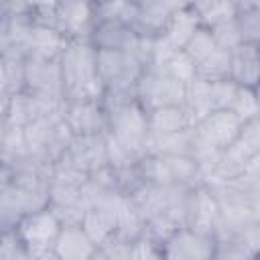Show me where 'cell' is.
Segmentation results:
<instances>
[{"label": "cell", "instance_id": "cell-28", "mask_svg": "<svg viewBox=\"0 0 260 260\" xmlns=\"http://www.w3.org/2000/svg\"><path fill=\"white\" fill-rule=\"evenodd\" d=\"M0 260H28L26 246L16 228H6L0 232Z\"/></svg>", "mask_w": 260, "mask_h": 260}, {"label": "cell", "instance_id": "cell-26", "mask_svg": "<svg viewBox=\"0 0 260 260\" xmlns=\"http://www.w3.org/2000/svg\"><path fill=\"white\" fill-rule=\"evenodd\" d=\"M242 43L258 45L260 43V8L256 10H238L234 16Z\"/></svg>", "mask_w": 260, "mask_h": 260}, {"label": "cell", "instance_id": "cell-40", "mask_svg": "<svg viewBox=\"0 0 260 260\" xmlns=\"http://www.w3.org/2000/svg\"><path fill=\"white\" fill-rule=\"evenodd\" d=\"M2 4H10V2H18V0H0Z\"/></svg>", "mask_w": 260, "mask_h": 260}, {"label": "cell", "instance_id": "cell-37", "mask_svg": "<svg viewBox=\"0 0 260 260\" xmlns=\"http://www.w3.org/2000/svg\"><path fill=\"white\" fill-rule=\"evenodd\" d=\"M6 118H0V158H2V144H4V134H6Z\"/></svg>", "mask_w": 260, "mask_h": 260}, {"label": "cell", "instance_id": "cell-39", "mask_svg": "<svg viewBox=\"0 0 260 260\" xmlns=\"http://www.w3.org/2000/svg\"><path fill=\"white\" fill-rule=\"evenodd\" d=\"M2 16H4V8H2V2H0V20H2Z\"/></svg>", "mask_w": 260, "mask_h": 260}, {"label": "cell", "instance_id": "cell-4", "mask_svg": "<svg viewBox=\"0 0 260 260\" xmlns=\"http://www.w3.org/2000/svg\"><path fill=\"white\" fill-rule=\"evenodd\" d=\"M187 85L167 75L162 69L144 67L136 79V100L144 110L158 106H183Z\"/></svg>", "mask_w": 260, "mask_h": 260}, {"label": "cell", "instance_id": "cell-2", "mask_svg": "<svg viewBox=\"0 0 260 260\" xmlns=\"http://www.w3.org/2000/svg\"><path fill=\"white\" fill-rule=\"evenodd\" d=\"M61 225L63 223L49 209V205L43 209L30 211L18 219L14 228L26 246L28 260H55L53 246H55Z\"/></svg>", "mask_w": 260, "mask_h": 260}, {"label": "cell", "instance_id": "cell-1", "mask_svg": "<svg viewBox=\"0 0 260 260\" xmlns=\"http://www.w3.org/2000/svg\"><path fill=\"white\" fill-rule=\"evenodd\" d=\"M65 102L102 100L104 81L95 67V47L87 39H71L59 57Z\"/></svg>", "mask_w": 260, "mask_h": 260}, {"label": "cell", "instance_id": "cell-6", "mask_svg": "<svg viewBox=\"0 0 260 260\" xmlns=\"http://www.w3.org/2000/svg\"><path fill=\"white\" fill-rule=\"evenodd\" d=\"M215 254V238L189 225L177 228L162 244L167 260H211Z\"/></svg>", "mask_w": 260, "mask_h": 260}, {"label": "cell", "instance_id": "cell-31", "mask_svg": "<svg viewBox=\"0 0 260 260\" xmlns=\"http://www.w3.org/2000/svg\"><path fill=\"white\" fill-rule=\"evenodd\" d=\"M209 30H211V37L215 41V47H219V49L234 51V49H238L242 45V37L238 32V26H236L234 18L225 20V22H219V24L211 26Z\"/></svg>", "mask_w": 260, "mask_h": 260}, {"label": "cell", "instance_id": "cell-5", "mask_svg": "<svg viewBox=\"0 0 260 260\" xmlns=\"http://www.w3.org/2000/svg\"><path fill=\"white\" fill-rule=\"evenodd\" d=\"M95 67L104 87H136L144 63L134 51L95 49Z\"/></svg>", "mask_w": 260, "mask_h": 260}, {"label": "cell", "instance_id": "cell-41", "mask_svg": "<svg viewBox=\"0 0 260 260\" xmlns=\"http://www.w3.org/2000/svg\"><path fill=\"white\" fill-rule=\"evenodd\" d=\"M87 2H91V4H100V2H104V0H87Z\"/></svg>", "mask_w": 260, "mask_h": 260}, {"label": "cell", "instance_id": "cell-13", "mask_svg": "<svg viewBox=\"0 0 260 260\" xmlns=\"http://www.w3.org/2000/svg\"><path fill=\"white\" fill-rule=\"evenodd\" d=\"M185 0H142L138 2V14L134 28L142 37H156L165 30L171 16L185 6Z\"/></svg>", "mask_w": 260, "mask_h": 260}, {"label": "cell", "instance_id": "cell-38", "mask_svg": "<svg viewBox=\"0 0 260 260\" xmlns=\"http://www.w3.org/2000/svg\"><path fill=\"white\" fill-rule=\"evenodd\" d=\"M187 4H191V6H195V4H199V2H203V0H185Z\"/></svg>", "mask_w": 260, "mask_h": 260}, {"label": "cell", "instance_id": "cell-15", "mask_svg": "<svg viewBox=\"0 0 260 260\" xmlns=\"http://www.w3.org/2000/svg\"><path fill=\"white\" fill-rule=\"evenodd\" d=\"M53 252H55V260H93L95 244L87 238V234L79 223L61 225Z\"/></svg>", "mask_w": 260, "mask_h": 260}, {"label": "cell", "instance_id": "cell-8", "mask_svg": "<svg viewBox=\"0 0 260 260\" xmlns=\"http://www.w3.org/2000/svg\"><path fill=\"white\" fill-rule=\"evenodd\" d=\"M242 124L244 122L230 108H223V110H211L193 126V130L199 140L215 148H228L236 140Z\"/></svg>", "mask_w": 260, "mask_h": 260}, {"label": "cell", "instance_id": "cell-20", "mask_svg": "<svg viewBox=\"0 0 260 260\" xmlns=\"http://www.w3.org/2000/svg\"><path fill=\"white\" fill-rule=\"evenodd\" d=\"M148 134H173L185 128H191V122L183 106H158L146 110Z\"/></svg>", "mask_w": 260, "mask_h": 260}, {"label": "cell", "instance_id": "cell-33", "mask_svg": "<svg viewBox=\"0 0 260 260\" xmlns=\"http://www.w3.org/2000/svg\"><path fill=\"white\" fill-rule=\"evenodd\" d=\"M24 2L35 22L55 26V10L61 0H24Z\"/></svg>", "mask_w": 260, "mask_h": 260}, {"label": "cell", "instance_id": "cell-35", "mask_svg": "<svg viewBox=\"0 0 260 260\" xmlns=\"http://www.w3.org/2000/svg\"><path fill=\"white\" fill-rule=\"evenodd\" d=\"M238 10H256L260 8V0H234Z\"/></svg>", "mask_w": 260, "mask_h": 260}, {"label": "cell", "instance_id": "cell-18", "mask_svg": "<svg viewBox=\"0 0 260 260\" xmlns=\"http://www.w3.org/2000/svg\"><path fill=\"white\" fill-rule=\"evenodd\" d=\"M195 142L193 126L173 134H148L144 154H191Z\"/></svg>", "mask_w": 260, "mask_h": 260}, {"label": "cell", "instance_id": "cell-7", "mask_svg": "<svg viewBox=\"0 0 260 260\" xmlns=\"http://www.w3.org/2000/svg\"><path fill=\"white\" fill-rule=\"evenodd\" d=\"M24 89L37 95H63V75L59 59H43L26 55Z\"/></svg>", "mask_w": 260, "mask_h": 260}, {"label": "cell", "instance_id": "cell-25", "mask_svg": "<svg viewBox=\"0 0 260 260\" xmlns=\"http://www.w3.org/2000/svg\"><path fill=\"white\" fill-rule=\"evenodd\" d=\"M26 154H28V144H26L24 126L8 124L6 134H4V144H2V158L12 162V160L22 158Z\"/></svg>", "mask_w": 260, "mask_h": 260}, {"label": "cell", "instance_id": "cell-24", "mask_svg": "<svg viewBox=\"0 0 260 260\" xmlns=\"http://www.w3.org/2000/svg\"><path fill=\"white\" fill-rule=\"evenodd\" d=\"M195 67H197V63L183 51V49H179V51H175L171 57H169V61L162 65V71L167 73V75H171L173 79H177V81H181V83H191L195 77H197V71H195Z\"/></svg>", "mask_w": 260, "mask_h": 260}, {"label": "cell", "instance_id": "cell-16", "mask_svg": "<svg viewBox=\"0 0 260 260\" xmlns=\"http://www.w3.org/2000/svg\"><path fill=\"white\" fill-rule=\"evenodd\" d=\"M69 39L57 26L35 22L28 37V55L43 57V59H59Z\"/></svg>", "mask_w": 260, "mask_h": 260}, {"label": "cell", "instance_id": "cell-32", "mask_svg": "<svg viewBox=\"0 0 260 260\" xmlns=\"http://www.w3.org/2000/svg\"><path fill=\"white\" fill-rule=\"evenodd\" d=\"M130 260H162V246L142 234L130 246Z\"/></svg>", "mask_w": 260, "mask_h": 260}, {"label": "cell", "instance_id": "cell-30", "mask_svg": "<svg viewBox=\"0 0 260 260\" xmlns=\"http://www.w3.org/2000/svg\"><path fill=\"white\" fill-rule=\"evenodd\" d=\"M106 136V154H108V165L114 167V169H126V167H132L140 156L130 152L124 144H120L112 134L104 132Z\"/></svg>", "mask_w": 260, "mask_h": 260}, {"label": "cell", "instance_id": "cell-21", "mask_svg": "<svg viewBox=\"0 0 260 260\" xmlns=\"http://www.w3.org/2000/svg\"><path fill=\"white\" fill-rule=\"evenodd\" d=\"M230 65H232V51L215 47L205 59H201L195 67L197 77L205 81H215L230 77Z\"/></svg>", "mask_w": 260, "mask_h": 260}, {"label": "cell", "instance_id": "cell-10", "mask_svg": "<svg viewBox=\"0 0 260 260\" xmlns=\"http://www.w3.org/2000/svg\"><path fill=\"white\" fill-rule=\"evenodd\" d=\"M93 22V4L87 0H61L55 10V26L69 41L89 39Z\"/></svg>", "mask_w": 260, "mask_h": 260}, {"label": "cell", "instance_id": "cell-3", "mask_svg": "<svg viewBox=\"0 0 260 260\" xmlns=\"http://www.w3.org/2000/svg\"><path fill=\"white\" fill-rule=\"evenodd\" d=\"M106 116H108L106 132L112 134L130 152L142 156L146 136H148V120H146V110L140 106V102L132 100V102L108 112Z\"/></svg>", "mask_w": 260, "mask_h": 260}, {"label": "cell", "instance_id": "cell-34", "mask_svg": "<svg viewBox=\"0 0 260 260\" xmlns=\"http://www.w3.org/2000/svg\"><path fill=\"white\" fill-rule=\"evenodd\" d=\"M14 183V173H12V167L8 160L0 158V191L10 187Z\"/></svg>", "mask_w": 260, "mask_h": 260}, {"label": "cell", "instance_id": "cell-27", "mask_svg": "<svg viewBox=\"0 0 260 260\" xmlns=\"http://www.w3.org/2000/svg\"><path fill=\"white\" fill-rule=\"evenodd\" d=\"M213 49H215V41H213L211 30H209L207 26H199V28L191 35V39L185 43V47H183V51H185L195 63H199L201 59H205Z\"/></svg>", "mask_w": 260, "mask_h": 260}, {"label": "cell", "instance_id": "cell-42", "mask_svg": "<svg viewBox=\"0 0 260 260\" xmlns=\"http://www.w3.org/2000/svg\"><path fill=\"white\" fill-rule=\"evenodd\" d=\"M2 230H6V228H4V225H2V223H0V232H2Z\"/></svg>", "mask_w": 260, "mask_h": 260}, {"label": "cell", "instance_id": "cell-23", "mask_svg": "<svg viewBox=\"0 0 260 260\" xmlns=\"http://www.w3.org/2000/svg\"><path fill=\"white\" fill-rule=\"evenodd\" d=\"M230 110L242 120V122H248V120H254V118H260V102H258V87H244L240 85L238 87V93L230 106Z\"/></svg>", "mask_w": 260, "mask_h": 260}, {"label": "cell", "instance_id": "cell-11", "mask_svg": "<svg viewBox=\"0 0 260 260\" xmlns=\"http://www.w3.org/2000/svg\"><path fill=\"white\" fill-rule=\"evenodd\" d=\"M65 124L71 132L77 134H98L108 130V116L98 100H79V102H65L63 112Z\"/></svg>", "mask_w": 260, "mask_h": 260}, {"label": "cell", "instance_id": "cell-14", "mask_svg": "<svg viewBox=\"0 0 260 260\" xmlns=\"http://www.w3.org/2000/svg\"><path fill=\"white\" fill-rule=\"evenodd\" d=\"M219 219V205L211 189L205 185H195L189 199V213H187V225L205 234H211L215 223Z\"/></svg>", "mask_w": 260, "mask_h": 260}, {"label": "cell", "instance_id": "cell-19", "mask_svg": "<svg viewBox=\"0 0 260 260\" xmlns=\"http://www.w3.org/2000/svg\"><path fill=\"white\" fill-rule=\"evenodd\" d=\"M201 26V20H199V14L197 10L191 6V4H185L181 6L173 16L171 20L167 22L165 30L160 32L175 49H183L185 43L191 39V35Z\"/></svg>", "mask_w": 260, "mask_h": 260}, {"label": "cell", "instance_id": "cell-12", "mask_svg": "<svg viewBox=\"0 0 260 260\" xmlns=\"http://www.w3.org/2000/svg\"><path fill=\"white\" fill-rule=\"evenodd\" d=\"M140 37L134 26L120 22V20H102L93 22V28L89 32V43L95 49H108V51H134L140 43Z\"/></svg>", "mask_w": 260, "mask_h": 260}, {"label": "cell", "instance_id": "cell-36", "mask_svg": "<svg viewBox=\"0 0 260 260\" xmlns=\"http://www.w3.org/2000/svg\"><path fill=\"white\" fill-rule=\"evenodd\" d=\"M8 100H10V93L0 89V118H4V114H6V108H8Z\"/></svg>", "mask_w": 260, "mask_h": 260}, {"label": "cell", "instance_id": "cell-29", "mask_svg": "<svg viewBox=\"0 0 260 260\" xmlns=\"http://www.w3.org/2000/svg\"><path fill=\"white\" fill-rule=\"evenodd\" d=\"M238 83L232 77H223V79H215L209 81V98H211V106L213 110H223L230 108L236 93H238Z\"/></svg>", "mask_w": 260, "mask_h": 260}, {"label": "cell", "instance_id": "cell-22", "mask_svg": "<svg viewBox=\"0 0 260 260\" xmlns=\"http://www.w3.org/2000/svg\"><path fill=\"white\" fill-rule=\"evenodd\" d=\"M199 14V20H201V26H215L219 22H225V20H232L238 12L236 8V2L234 0H203L199 4L193 6Z\"/></svg>", "mask_w": 260, "mask_h": 260}, {"label": "cell", "instance_id": "cell-17", "mask_svg": "<svg viewBox=\"0 0 260 260\" xmlns=\"http://www.w3.org/2000/svg\"><path fill=\"white\" fill-rule=\"evenodd\" d=\"M258 45L242 43L238 49L232 51V65L230 77L244 87H258Z\"/></svg>", "mask_w": 260, "mask_h": 260}, {"label": "cell", "instance_id": "cell-9", "mask_svg": "<svg viewBox=\"0 0 260 260\" xmlns=\"http://www.w3.org/2000/svg\"><path fill=\"white\" fill-rule=\"evenodd\" d=\"M63 158L69 160L73 167H77L79 171H83L87 175L106 167L108 165V154H106V136H104V132L73 136V140L67 146Z\"/></svg>", "mask_w": 260, "mask_h": 260}]
</instances>
